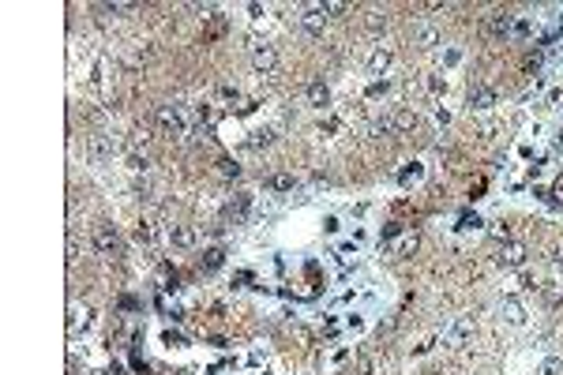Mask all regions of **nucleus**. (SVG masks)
<instances>
[{"instance_id":"1","label":"nucleus","mask_w":563,"mask_h":375,"mask_svg":"<svg viewBox=\"0 0 563 375\" xmlns=\"http://www.w3.org/2000/svg\"><path fill=\"white\" fill-rule=\"evenodd\" d=\"M154 120H158V128L166 131V136H173V139H184V136H188V120H184L180 105H158Z\"/></svg>"},{"instance_id":"2","label":"nucleus","mask_w":563,"mask_h":375,"mask_svg":"<svg viewBox=\"0 0 563 375\" xmlns=\"http://www.w3.org/2000/svg\"><path fill=\"white\" fill-rule=\"evenodd\" d=\"M529 259L526 244H518V240H507V244H500V251H496V267L500 270H522Z\"/></svg>"},{"instance_id":"3","label":"nucleus","mask_w":563,"mask_h":375,"mask_svg":"<svg viewBox=\"0 0 563 375\" xmlns=\"http://www.w3.org/2000/svg\"><path fill=\"white\" fill-rule=\"evenodd\" d=\"M473 334H477V319L473 315H454L451 327L443 330V341H447V346H465Z\"/></svg>"},{"instance_id":"4","label":"nucleus","mask_w":563,"mask_h":375,"mask_svg":"<svg viewBox=\"0 0 563 375\" xmlns=\"http://www.w3.org/2000/svg\"><path fill=\"white\" fill-rule=\"evenodd\" d=\"M327 12H323V4H305L300 8V27H305V34L312 38H323V30H327Z\"/></svg>"},{"instance_id":"5","label":"nucleus","mask_w":563,"mask_h":375,"mask_svg":"<svg viewBox=\"0 0 563 375\" xmlns=\"http://www.w3.org/2000/svg\"><path fill=\"white\" fill-rule=\"evenodd\" d=\"M166 237H169V244H173V248H180V251H192V248L199 244L196 229H192V225H184V222H173V225L166 229Z\"/></svg>"},{"instance_id":"6","label":"nucleus","mask_w":563,"mask_h":375,"mask_svg":"<svg viewBox=\"0 0 563 375\" xmlns=\"http://www.w3.org/2000/svg\"><path fill=\"white\" fill-rule=\"evenodd\" d=\"M500 319H503V323H511V327H526L529 312H526V304L518 301V296H503V301H500Z\"/></svg>"},{"instance_id":"7","label":"nucleus","mask_w":563,"mask_h":375,"mask_svg":"<svg viewBox=\"0 0 563 375\" xmlns=\"http://www.w3.org/2000/svg\"><path fill=\"white\" fill-rule=\"evenodd\" d=\"M252 68H256L259 75H270V72L278 68V49L267 46V41H263V46H252Z\"/></svg>"},{"instance_id":"8","label":"nucleus","mask_w":563,"mask_h":375,"mask_svg":"<svg viewBox=\"0 0 563 375\" xmlns=\"http://www.w3.org/2000/svg\"><path fill=\"white\" fill-rule=\"evenodd\" d=\"M117 244H121V237H117V229L110 222H98L94 225V248H98V256H113Z\"/></svg>"},{"instance_id":"9","label":"nucleus","mask_w":563,"mask_h":375,"mask_svg":"<svg viewBox=\"0 0 563 375\" xmlns=\"http://www.w3.org/2000/svg\"><path fill=\"white\" fill-rule=\"evenodd\" d=\"M391 64H395V49H387V46H380V49H372V57H368V75H387L391 72Z\"/></svg>"},{"instance_id":"10","label":"nucleus","mask_w":563,"mask_h":375,"mask_svg":"<svg viewBox=\"0 0 563 375\" xmlns=\"http://www.w3.org/2000/svg\"><path fill=\"white\" fill-rule=\"evenodd\" d=\"M489 34H492V38H511V34H515V15L496 8V12L489 15Z\"/></svg>"},{"instance_id":"11","label":"nucleus","mask_w":563,"mask_h":375,"mask_svg":"<svg viewBox=\"0 0 563 375\" xmlns=\"http://www.w3.org/2000/svg\"><path fill=\"white\" fill-rule=\"evenodd\" d=\"M439 41H443V34H439L436 23H417V27H413V46H420V49H436Z\"/></svg>"},{"instance_id":"12","label":"nucleus","mask_w":563,"mask_h":375,"mask_svg":"<svg viewBox=\"0 0 563 375\" xmlns=\"http://www.w3.org/2000/svg\"><path fill=\"white\" fill-rule=\"evenodd\" d=\"M305 98H308L312 109H327V105H331V86L323 83V79H312V83L305 86Z\"/></svg>"},{"instance_id":"13","label":"nucleus","mask_w":563,"mask_h":375,"mask_svg":"<svg viewBox=\"0 0 563 375\" xmlns=\"http://www.w3.org/2000/svg\"><path fill=\"white\" fill-rule=\"evenodd\" d=\"M492 105H496V91H492V86H473V91H470V109H473V113H489Z\"/></svg>"},{"instance_id":"14","label":"nucleus","mask_w":563,"mask_h":375,"mask_svg":"<svg viewBox=\"0 0 563 375\" xmlns=\"http://www.w3.org/2000/svg\"><path fill=\"white\" fill-rule=\"evenodd\" d=\"M113 154H117V139L113 136H94L91 139V158L94 162H110Z\"/></svg>"},{"instance_id":"15","label":"nucleus","mask_w":563,"mask_h":375,"mask_svg":"<svg viewBox=\"0 0 563 375\" xmlns=\"http://www.w3.org/2000/svg\"><path fill=\"white\" fill-rule=\"evenodd\" d=\"M91 315H94V312H91L86 304H83V308L72 304V308H68V334H79V327H83V330L91 327Z\"/></svg>"},{"instance_id":"16","label":"nucleus","mask_w":563,"mask_h":375,"mask_svg":"<svg viewBox=\"0 0 563 375\" xmlns=\"http://www.w3.org/2000/svg\"><path fill=\"white\" fill-rule=\"evenodd\" d=\"M387 124H391V131H413L417 128V113L413 109H395Z\"/></svg>"},{"instance_id":"17","label":"nucleus","mask_w":563,"mask_h":375,"mask_svg":"<svg viewBox=\"0 0 563 375\" xmlns=\"http://www.w3.org/2000/svg\"><path fill=\"white\" fill-rule=\"evenodd\" d=\"M214 165H218V176H222V180H241V173H244L233 158H218Z\"/></svg>"},{"instance_id":"18","label":"nucleus","mask_w":563,"mask_h":375,"mask_svg":"<svg viewBox=\"0 0 563 375\" xmlns=\"http://www.w3.org/2000/svg\"><path fill=\"white\" fill-rule=\"evenodd\" d=\"M293 176H289V173H274V176H270V180H267V188H270V192H293Z\"/></svg>"},{"instance_id":"19","label":"nucleus","mask_w":563,"mask_h":375,"mask_svg":"<svg viewBox=\"0 0 563 375\" xmlns=\"http://www.w3.org/2000/svg\"><path fill=\"white\" fill-rule=\"evenodd\" d=\"M222 263H225V251H222V248H207V251H203V270H218Z\"/></svg>"},{"instance_id":"20","label":"nucleus","mask_w":563,"mask_h":375,"mask_svg":"<svg viewBox=\"0 0 563 375\" xmlns=\"http://www.w3.org/2000/svg\"><path fill=\"white\" fill-rule=\"evenodd\" d=\"M361 371H364V375H387V371H391V364L380 360V357H368V360L361 364Z\"/></svg>"},{"instance_id":"21","label":"nucleus","mask_w":563,"mask_h":375,"mask_svg":"<svg viewBox=\"0 0 563 375\" xmlns=\"http://www.w3.org/2000/svg\"><path fill=\"white\" fill-rule=\"evenodd\" d=\"M270 139H274V136H270L267 128H263V131H252V139H248V150H263V147H270Z\"/></svg>"},{"instance_id":"22","label":"nucleus","mask_w":563,"mask_h":375,"mask_svg":"<svg viewBox=\"0 0 563 375\" xmlns=\"http://www.w3.org/2000/svg\"><path fill=\"white\" fill-rule=\"evenodd\" d=\"M128 169H135V173H147L150 169V158H147V154H128Z\"/></svg>"},{"instance_id":"23","label":"nucleus","mask_w":563,"mask_h":375,"mask_svg":"<svg viewBox=\"0 0 563 375\" xmlns=\"http://www.w3.org/2000/svg\"><path fill=\"white\" fill-rule=\"evenodd\" d=\"M364 23H368V30H372V34H383V30H387V15H380V12H368V19H364Z\"/></svg>"},{"instance_id":"24","label":"nucleus","mask_w":563,"mask_h":375,"mask_svg":"<svg viewBox=\"0 0 563 375\" xmlns=\"http://www.w3.org/2000/svg\"><path fill=\"white\" fill-rule=\"evenodd\" d=\"M135 237H139V244H154V222H139Z\"/></svg>"},{"instance_id":"25","label":"nucleus","mask_w":563,"mask_h":375,"mask_svg":"<svg viewBox=\"0 0 563 375\" xmlns=\"http://www.w3.org/2000/svg\"><path fill=\"white\" fill-rule=\"evenodd\" d=\"M541 375H563V357H548L541 364Z\"/></svg>"},{"instance_id":"26","label":"nucleus","mask_w":563,"mask_h":375,"mask_svg":"<svg viewBox=\"0 0 563 375\" xmlns=\"http://www.w3.org/2000/svg\"><path fill=\"white\" fill-rule=\"evenodd\" d=\"M196 117H199V124H211V120H214L211 102H199V105H196Z\"/></svg>"},{"instance_id":"27","label":"nucleus","mask_w":563,"mask_h":375,"mask_svg":"<svg viewBox=\"0 0 563 375\" xmlns=\"http://www.w3.org/2000/svg\"><path fill=\"white\" fill-rule=\"evenodd\" d=\"M481 225H484V222H481L477 214H462V218H458V229H481Z\"/></svg>"},{"instance_id":"28","label":"nucleus","mask_w":563,"mask_h":375,"mask_svg":"<svg viewBox=\"0 0 563 375\" xmlns=\"http://www.w3.org/2000/svg\"><path fill=\"white\" fill-rule=\"evenodd\" d=\"M102 12H110V15H124V12H132V4H121V0H110V4H102Z\"/></svg>"},{"instance_id":"29","label":"nucleus","mask_w":563,"mask_h":375,"mask_svg":"<svg viewBox=\"0 0 563 375\" xmlns=\"http://www.w3.org/2000/svg\"><path fill=\"white\" fill-rule=\"evenodd\" d=\"M64 259H68V267H75V259H79V244L68 237V248H64Z\"/></svg>"},{"instance_id":"30","label":"nucleus","mask_w":563,"mask_h":375,"mask_svg":"<svg viewBox=\"0 0 563 375\" xmlns=\"http://www.w3.org/2000/svg\"><path fill=\"white\" fill-rule=\"evenodd\" d=\"M222 102H241V91L237 86H222Z\"/></svg>"},{"instance_id":"31","label":"nucleus","mask_w":563,"mask_h":375,"mask_svg":"<svg viewBox=\"0 0 563 375\" xmlns=\"http://www.w3.org/2000/svg\"><path fill=\"white\" fill-rule=\"evenodd\" d=\"M323 12H327V15H342L345 4H342V0H331V4H323Z\"/></svg>"},{"instance_id":"32","label":"nucleus","mask_w":563,"mask_h":375,"mask_svg":"<svg viewBox=\"0 0 563 375\" xmlns=\"http://www.w3.org/2000/svg\"><path fill=\"white\" fill-rule=\"evenodd\" d=\"M458 60H462V53H458V49H447V57H443V64H447V68H454Z\"/></svg>"},{"instance_id":"33","label":"nucleus","mask_w":563,"mask_h":375,"mask_svg":"<svg viewBox=\"0 0 563 375\" xmlns=\"http://www.w3.org/2000/svg\"><path fill=\"white\" fill-rule=\"evenodd\" d=\"M413 248H417V237H406L402 244H398V251H402V256H409V251H413Z\"/></svg>"},{"instance_id":"34","label":"nucleus","mask_w":563,"mask_h":375,"mask_svg":"<svg viewBox=\"0 0 563 375\" xmlns=\"http://www.w3.org/2000/svg\"><path fill=\"white\" fill-rule=\"evenodd\" d=\"M428 86H432V91L439 94V91H447V79H439V75H432V79H428Z\"/></svg>"},{"instance_id":"35","label":"nucleus","mask_w":563,"mask_h":375,"mask_svg":"<svg viewBox=\"0 0 563 375\" xmlns=\"http://www.w3.org/2000/svg\"><path fill=\"white\" fill-rule=\"evenodd\" d=\"M409 176H413V180L420 176V165H417V162H413V169H402V180H409Z\"/></svg>"}]
</instances>
